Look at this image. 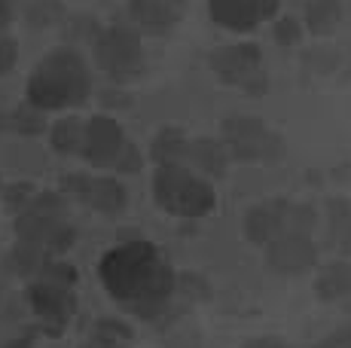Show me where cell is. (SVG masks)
<instances>
[{"label":"cell","mask_w":351,"mask_h":348,"mask_svg":"<svg viewBox=\"0 0 351 348\" xmlns=\"http://www.w3.org/2000/svg\"><path fill=\"white\" fill-rule=\"evenodd\" d=\"M49 260H52L49 251H43V247H37L31 242H22V238H16V245L10 247V253H6V269H10L12 275L34 278L46 263H49Z\"/></svg>","instance_id":"17"},{"label":"cell","mask_w":351,"mask_h":348,"mask_svg":"<svg viewBox=\"0 0 351 348\" xmlns=\"http://www.w3.org/2000/svg\"><path fill=\"white\" fill-rule=\"evenodd\" d=\"M34 196H37V192H34L28 184H12L10 190L3 192V205H6V208H10L12 214H22V211L31 205Z\"/></svg>","instance_id":"25"},{"label":"cell","mask_w":351,"mask_h":348,"mask_svg":"<svg viewBox=\"0 0 351 348\" xmlns=\"http://www.w3.org/2000/svg\"><path fill=\"white\" fill-rule=\"evenodd\" d=\"M287 232V202L285 199H272V202H260L245 214V236L254 245H269L278 236Z\"/></svg>","instance_id":"14"},{"label":"cell","mask_w":351,"mask_h":348,"mask_svg":"<svg viewBox=\"0 0 351 348\" xmlns=\"http://www.w3.org/2000/svg\"><path fill=\"white\" fill-rule=\"evenodd\" d=\"M342 10L339 0H308L306 6V25L312 34H330L339 25Z\"/></svg>","instance_id":"22"},{"label":"cell","mask_w":351,"mask_h":348,"mask_svg":"<svg viewBox=\"0 0 351 348\" xmlns=\"http://www.w3.org/2000/svg\"><path fill=\"white\" fill-rule=\"evenodd\" d=\"M229 150L223 140H214V138H195L186 147V159L184 165H190L193 171H199L202 177H223L229 169Z\"/></svg>","instance_id":"15"},{"label":"cell","mask_w":351,"mask_h":348,"mask_svg":"<svg viewBox=\"0 0 351 348\" xmlns=\"http://www.w3.org/2000/svg\"><path fill=\"white\" fill-rule=\"evenodd\" d=\"M315 293L327 303L333 299H346L351 297V263H333L318 275L315 281Z\"/></svg>","instance_id":"19"},{"label":"cell","mask_w":351,"mask_h":348,"mask_svg":"<svg viewBox=\"0 0 351 348\" xmlns=\"http://www.w3.org/2000/svg\"><path fill=\"white\" fill-rule=\"evenodd\" d=\"M83 138H86V123L80 116H62L49 125V144L62 156H80L83 153Z\"/></svg>","instance_id":"18"},{"label":"cell","mask_w":351,"mask_h":348,"mask_svg":"<svg viewBox=\"0 0 351 348\" xmlns=\"http://www.w3.org/2000/svg\"><path fill=\"white\" fill-rule=\"evenodd\" d=\"M186 147H190V138L184 135V129H178V125H165V129H159L156 135H153L150 159L156 165H184Z\"/></svg>","instance_id":"16"},{"label":"cell","mask_w":351,"mask_h":348,"mask_svg":"<svg viewBox=\"0 0 351 348\" xmlns=\"http://www.w3.org/2000/svg\"><path fill=\"white\" fill-rule=\"evenodd\" d=\"M315 348H351V324L339 327V330H333L327 339H321Z\"/></svg>","instance_id":"28"},{"label":"cell","mask_w":351,"mask_h":348,"mask_svg":"<svg viewBox=\"0 0 351 348\" xmlns=\"http://www.w3.org/2000/svg\"><path fill=\"white\" fill-rule=\"evenodd\" d=\"M125 147H128L125 129L113 116L98 113V116L86 119V138H83V153L80 156L92 169H113V162L119 159V153Z\"/></svg>","instance_id":"10"},{"label":"cell","mask_w":351,"mask_h":348,"mask_svg":"<svg viewBox=\"0 0 351 348\" xmlns=\"http://www.w3.org/2000/svg\"><path fill=\"white\" fill-rule=\"evenodd\" d=\"M153 199H156L159 211L180 220H202L217 208L214 186L190 165H156Z\"/></svg>","instance_id":"4"},{"label":"cell","mask_w":351,"mask_h":348,"mask_svg":"<svg viewBox=\"0 0 351 348\" xmlns=\"http://www.w3.org/2000/svg\"><path fill=\"white\" fill-rule=\"evenodd\" d=\"M318 263V245L306 232H285L266 245V266L278 275H302Z\"/></svg>","instance_id":"12"},{"label":"cell","mask_w":351,"mask_h":348,"mask_svg":"<svg viewBox=\"0 0 351 348\" xmlns=\"http://www.w3.org/2000/svg\"><path fill=\"white\" fill-rule=\"evenodd\" d=\"M12 10H16V0H0V34L12 22Z\"/></svg>","instance_id":"31"},{"label":"cell","mask_w":351,"mask_h":348,"mask_svg":"<svg viewBox=\"0 0 351 348\" xmlns=\"http://www.w3.org/2000/svg\"><path fill=\"white\" fill-rule=\"evenodd\" d=\"M281 10V0H208V16L214 25L235 34H247L256 25L275 18Z\"/></svg>","instance_id":"11"},{"label":"cell","mask_w":351,"mask_h":348,"mask_svg":"<svg viewBox=\"0 0 351 348\" xmlns=\"http://www.w3.org/2000/svg\"><path fill=\"white\" fill-rule=\"evenodd\" d=\"M43 116H40L37 107H16V110H3L0 113V135H40L43 132Z\"/></svg>","instance_id":"21"},{"label":"cell","mask_w":351,"mask_h":348,"mask_svg":"<svg viewBox=\"0 0 351 348\" xmlns=\"http://www.w3.org/2000/svg\"><path fill=\"white\" fill-rule=\"evenodd\" d=\"M272 34H275V43L278 46H296L302 40V28L293 16H281L278 22H275Z\"/></svg>","instance_id":"24"},{"label":"cell","mask_w":351,"mask_h":348,"mask_svg":"<svg viewBox=\"0 0 351 348\" xmlns=\"http://www.w3.org/2000/svg\"><path fill=\"white\" fill-rule=\"evenodd\" d=\"M98 278L113 303L147 321L159 318L178 290V272L159 253V247L144 238H128L104 251Z\"/></svg>","instance_id":"1"},{"label":"cell","mask_w":351,"mask_h":348,"mask_svg":"<svg viewBox=\"0 0 351 348\" xmlns=\"http://www.w3.org/2000/svg\"><path fill=\"white\" fill-rule=\"evenodd\" d=\"M92 92L89 64L71 46H58V49L46 52L34 71L28 73V86H25V98L37 110H67V107H80Z\"/></svg>","instance_id":"2"},{"label":"cell","mask_w":351,"mask_h":348,"mask_svg":"<svg viewBox=\"0 0 351 348\" xmlns=\"http://www.w3.org/2000/svg\"><path fill=\"white\" fill-rule=\"evenodd\" d=\"M19 62V43L12 37L0 34V77H6Z\"/></svg>","instance_id":"27"},{"label":"cell","mask_w":351,"mask_h":348,"mask_svg":"<svg viewBox=\"0 0 351 348\" xmlns=\"http://www.w3.org/2000/svg\"><path fill=\"white\" fill-rule=\"evenodd\" d=\"M58 16H62V3L58 0H28V22L37 25V28L58 22Z\"/></svg>","instance_id":"23"},{"label":"cell","mask_w":351,"mask_h":348,"mask_svg":"<svg viewBox=\"0 0 351 348\" xmlns=\"http://www.w3.org/2000/svg\"><path fill=\"white\" fill-rule=\"evenodd\" d=\"M0 293H3V287H0Z\"/></svg>","instance_id":"32"},{"label":"cell","mask_w":351,"mask_h":348,"mask_svg":"<svg viewBox=\"0 0 351 348\" xmlns=\"http://www.w3.org/2000/svg\"><path fill=\"white\" fill-rule=\"evenodd\" d=\"M16 238L31 242L49 253H62L73 245L77 229L58 192H37L22 214H16Z\"/></svg>","instance_id":"5"},{"label":"cell","mask_w":351,"mask_h":348,"mask_svg":"<svg viewBox=\"0 0 351 348\" xmlns=\"http://www.w3.org/2000/svg\"><path fill=\"white\" fill-rule=\"evenodd\" d=\"M128 345H132V330H128L123 321L101 318L80 348H128Z\"/></svg>","instance_id":"20"},{"label":"cell","mask_w":351,"mask_h":348,"mask_svg":"<svg viewBox=\"0 0 351 348\" xmlns=\"http://www.w3.org/2000/svg\"><path fill=\"white\" fill-rule=\"evenodd\" d=\"M95 64L113 83H125L144 73L147 52L141 43L138 31L125 28V25H110L95 40Z\"/></svg>","instance_id":"8"},{"label":"cell","mask_w":351,"mask_h":348,"mask_svg":"<svg viewBox=\"0 0 351 348\" xmlns=\"http://www.w3.org/2000/svg\"><path fill=\"white\" fill-rule=\"evenodd\" d=\"M223 144L235 162L245 165H278L285 159V140L256 116H229L223 119Z\"/></svg>","instance_id":"6"},{"label":"cell","mask_w":351,"mask_h":348,"mask_svg":"<svg viewBox=\"0 0 351 348\" xmlns=\"http://www.w3.org/2000/svg\"><path fill=\"white\" fill-rule=\"evenodd\" d=\"M241 348H285V343L275 336H260V339H251V343H245Z\"/></svg>","instance_id":"30"},{"label":"cell","mask_w":351,"mask_h":348,"mask_svg":"<svg viewBox=\"0 0 351 348\" xmlns=\"http://www.w3.org/2000/svg\"><path fill=\"white\" fill-rule=\"evenodd\" d=\"M208 68L223 86L241 89L247 95H263L269 89V77L263 71V52L256 43H229L217 46L208 55Z\"/></svg>","instance_id":"7"},{"label":"cell","mask_w":351,"mask_h":348,"mask_svg":"<svg viewBox=\"0 0 351 348\" xmlns=\"http://www.w3.org/2000/svg\"><path fill=\"white\" fill-rule=\"evenodd\" d=\"M3 348H34V330H25V333H19V336H12Z\"/></svg>","instance_id":"29"},{"label":"cell","mask_w":351,"mask_h":348,"mask_svg":"<svg viewBox=\"0 0 351 348\" xmlns=\"http://www.w3.org/2000/svg\"><path fill=\"white\" fill-rule=\"evenodd\" d=\"M28 306L46 336H62L77 314V269L49 260L28 284Z\"/></svg>","instance_id":"3"},{"label":"cell","mask_w":351,"mask_h":348,"mask_svg":"<svg viewBox=\"0 0 351 348\" xmlns=\"http://www.w3.org/2000/svg\"><path fill=\"white\" fill-rule=\"evenodd\" d=\"M186 0H128V18L138 31L147 34H165L184 16Z\"/></svg>","instance_id":"13"},{"label":"cell","mask_w":351,"mask_h":348,"mask_svg":"<svg viewBox=\"0 0 351 348\" xmlns=\"http://www.w3.org/2000/svg\"><path fill=\"white\" fill-rule=\"evenodd\" d=\"M62 192L86 208L117 217L128 208V190L117 177H89V174H64L62 177Z\"/></svg>","instance_id":"9"},{"label":"cell","mask_w":351,"mask_h":348,"mask_svg":"<svg viewBox=\"0 0 351 348\" xmlns=\"http://www.w3.org/2000/svg\"><path fill=\"white\" fill-rule=\"evenodd\" d=\"M144 169V159H141V150L134 144H128L123 153H119V159L113 162V171L117 174H138Z\"/></svg>","instance_id":"26"}]
</instances>
